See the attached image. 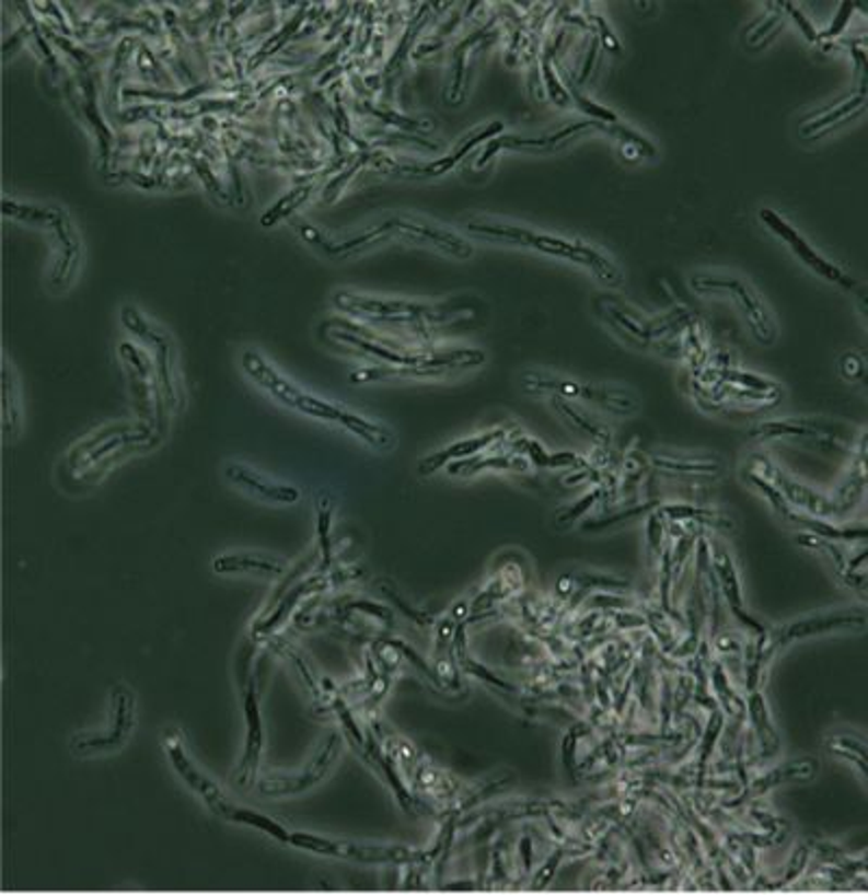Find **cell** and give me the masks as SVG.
Wrapping results in <instances>:
<instances>
[{"mask_svg": "<svg viewBox=\"0 0 868 895\" xmlns=\"http://www.w3.org/2000/svg\"><path fill=\"white\" fill-rule=\"evenodd\" d=\"M832 755H838L843 759H852L858 764L860 775L867 777V751H865V740L858 737V742H854L852 735H836L830 744H828Z\"/></svg>", "mask_w": 868, "mask_h": 895, "instance_id": "cell-24", "label": "cell"}, {"mask_svg": "<svg viewBox=\"0 0 868 895\" xmlns=\"http://www.w3.org/2000/svg\"><path fill=\"white\" fill-rule=\"evenodd\" d=\"M604 499V488L598 484V488H593L591 492H587L576 505H571L567 512H563L558 519H556V525H569V523H574V521H578V519H582L598 501H602Z\"/></svg>", "mask_w": 868, "mask_h": 895, "instance_id": "cell-25", "label": "cell"}, {"mask_svg": "<svg viewBox=\"0 0 868 895\" xmlns=\"http://www.w3.org/2000/svg\"><path fill=\"white\" fill-rule=\"evenodd\" d=\"M333 302L350 315L382 322V324H402V326L443 324V322L454 319V315H459L461 311H465L459 306H426V304H413V302L373 300V298H361L352 293H337Z\"/></svg>", "mask_w": 868, "mask_h": 895, "instance_id": "cell-3", "label": "cell"}, {"mask_svg": "<svg viewBox=\"0 0 868 895\" xmlns=\"http://www.w3.org/2000/svg\"><path fill=\"white\" fill-rule=\"evenodd\" d=\"M289 844L320 852V855H333V857H344V859H355V861H366V863H410L419 861L421 852H413L408 848H378V846H361L352 841H337V839H324L315 835H304L296 833L289 835Z\"/></svg>", "mask_w": 868, "mask_h": 895, "instance_id": "cell-8", "label": "cell"}, {"mask_svg": "<svg viewBox=\"0 0 868 895\" xmlns=\"http://www.w3.org/2000/svg\"><path fill=\"white\" fill-rule=\"evenodd\" d=\"M865 105H867V92L860 90L858 96H852V98L843 101L841 105L830 107V109H825V112H821L814 117H806L799 132H801L803 139H817L821 135H828L838 124H845L854 115L865 112Z\"/></svg>", "mask_w": 868, "mask_h": 895, "instance_id": "cell-18", "label": "cell"}, {"mask_svg": "<svg viewBox=\"0 0 868 895\" xmlns=\"http://www.w3.org/2000/svg\"><path fill=\"white\" fill-rule=\"evenodd\" d=\"M649 466L669 477H693V479H715L724 473V466L713 460H693V457H678L656 453L649 455Z\"/></svg>", "mask_w": 868, "mask_h": 895, "instance_id": "cell-19", "label": "cell"}, {"mask_svg": "<svg viewBox=\"0 0 868 895\" xmlns=\"http://www.w3.org/2000/svg\"><path fill=\"white\" fill-rule=\"evenodd\" d=\"M552 404H554V410L558 412V417H560L571 430L587 434L589 439H593V441H595L598 445H602V448H611L613 434H611V430L604 428L598 419H593L591 415H587L585 410H580L574 402L554 397Z\"/></svg>", "mask_w": 868, "mask_h": 895, "instance_id": "cell-20", "label": "cell"}, {"mask_svg": "<svg viewBox=\"0 0 868 895\" xmlns=\"http://www.w3.org/2000/svg\"><path fill=\"white\" fill-rule=\"evenodd\" d=\"M753 439H801V441H817V443H828L832 448H841V441L845 439V432H836V426L810 421V419H773L764 421L749 432Z\"/></svg>", "mask_w": 868, "mask_h": 895, "instance_id": "cell-11", "label": "cell"}, {"mask_svg": "<svg viewBox=\"0 0 868 895\" xmlns=\"http://www.w3.org/2000/svg\"><path fill=\"white\" fill-rule=\"evenodd\" d=\"M165 748L170 755V762L174 766V770L185 779V783L189 784L202 800L205 804L213 811V813H222V809L229 804V800L222 795V791L218 789V784L211 783L205 775L198 772V768L189 762L185 748L181 746L178 740H165Z\"/></svg>", "mask_w": 868, "mask_h": 895, "instance_id": "cell-12", "label": "cell"}, {"mask_svg": "<svg viewBox=\"0 0 868 895\" xmlns=\"http://www.w3.org/2000/svg\"><path fill=\"white\" fill-rule=\"evenodd\" d=\"M777 7H779V11H786L788 18L795 20V24H797L799 31L806 35L808 42H817V44H819V33L814 31L812 22L806 18V13H803L797 4H792V2H777Z\"/></svg>", "mask_w": 868, "mask_h": 895, "instance_id": "cell-28", "label": "cell"}, {"mask_svg": "<svg viewBox=\"0 0 868 895\" xmlns=\"http://www.w3.org/2000/svg\"><path fill=\"white\" fill-rule=\"evenodd\" d=\"M227 477L242 486L244 490L252 492L258 499L271 501V503H282V505H293L300 501V492L293 486L287 484H274L269 479H265L263 475H258L256 470H252L248 466L242 464H229L227 466Z\"/></svg>", "mask_w": 868, "mask_h": 895, "instance_id": "cell-16", "label": "cell"}, {"mask_svg": "<svg viewBox=\"0 0 868 895\" xmlns=\"http://www.w3.org/2000/svg\"><path fill=\"white\" fill-rule=\"evenodd\" d=\"M244 367H246L250 375L254 377V382L261 384L263 388H267L278 402H282V404H287V406H291V408H296V410H300L304 415H311L315 419L339 423L342 428L350 430L352 434L363 439L373 449L386 451V449L393 448L395 441H393V434L386 428L373 423L370 419H363V417H359V415H355V412H350V410H346V408H342L337 404H331V402H324L320 397H313V395L304 393L302 388H298L296 384H291L289 380L278 375L263 360L261 353L246 351L244 353Z\"/></svg>", "mask_w": 868, "mask_h": 895, "instance_id": "cell-1", "label": "cell"}, {"mask_svg": "<svg viewBox=\"0 0 868 895\" xmlns=\"http://www.w3.org/2000/svg\"><path fill=\"white\" fill-rule=\"evenodd\" d=\"M606 124L593 121V119H582L576 121L571 126H565L556 132L549 135H541V137H519V135H499L496 139L489 141V146L485 148L483 156L478 159V165H485L487 161H491L499 150H525V152H552L563 148L565 143L574 141L576 137H582L589 130H604Z\"/></svg>", "mask_w": 868, "mask_h": 895, "instance_id": "cell-9", "label": "cell"}, {"mask_svg": "<svg viewBox=\"0 0 868 895\" xmlns=\"http://www.w3.org/2000/svg\"><path fill=\"white\" fill-rule=\"evenodd\" d=\"M386 225H389L395 234H402V236H406V239H415V241L430 243V245L443 249L445 254H452V256H459V258L472 256V252H474L472 245H470L465 239H461L459 234H454V232H450V230L437 228V225L413 222V220H389Z\"/></svg>", "mask_w": 868, "mask_h": 895, "instance_id": "cell-13", "label": "cell"}, {"mask_svg": "<svg viewBox=\"0 0 868 895\" xmlns=\"http://www.w3.org/2000/svg\"><path fill=\"white\" fill-rule=\"evenodd\" d=\"M246 707H248L250 724L248 751H246V759L242 764V770H244L246 781H250L254 770H256V764H258L256 759H258V753H261V718H258V711H256V698H254L252 689H250L248 698H246Z\"/></svg>", "mask_w": 868, "mask_h": 895, "instance_id": "cell-22", "label": "cell"}, {"mask_svg": "<svg viewBox=\"0 0 868 895\" xmlns=\"http://www.w3.org/2000/svg\"><path fill=\"white\" fill-rule=\"evenodd\" d=\"M757 218H760V222H762L764 228H768L784 245H788L790 252H792L808 269H812L817 276L825 278V280L832 282V284L843 287L845 291H854V289L858 287L852 276H847L838 265H834L832 260H828L825 256H821L779 213H775L773 209H762V211L757 213Z\"/></svg>", "mask_w": 868, "mask_h": 895, "instance_id": "cell-6", "label": "cell"}, {"mask_svg": "<svg viewBox=\"0 0 868 895\" xmlns=\"http://www.w3.org/2000/svg\"><path fill=\"white\" fill-rule=\"evenodd\" d=\"M508 434H510L508 430H501V428H499V430H491V432H485V434H478V437H472V439L456 441L454 445L441 449V451L432 453L430 457H426V460L419 464V473H421V475H430V473H435V470L448 466L450 462L478 455V453L485 451V449H496V445H499L501 441L508 439Z\"/></svg>", "mask_w": 868, "mask_h": 895, "instance_id": "cell-15", "label": "cell"}, {"mask_svg": "<svg viewBox=\"0 0 868 895\" xmlns=\"http://www.w3.org/2000/svg\"><path fill=\"white\" fill-rule=\"evenodd\" d=\"M218 572H238V570H254L261 574L276 577L282 572L280 561L267 560V558H242V556H231V558H218L213 561Z\"/></svg>", "mask_w": 868, "mask_h": 895, "instance_id": "cell-23", "label": "cell"}, {"mask_svg": "<svg viewBox=\"0 0 868 895\" xmlns=\"http://www.w3.org/2000/svg\"><path fill=\"white\" fill-rule=\"evenodd\" d=\"M335 753H337V735H331V740H328L326 748L322 751V755H320V757L313 762V766H311L306 772H302L298 779H287V781H282V783L274 781V783L261 784V789H263L265 793H269V795L302 791V789H306V787L317 783V781H320V779L326 775V770H328V766H331V762H333Z\"/></svg>", "mask_w": 868, "mask_h": 895, "instance_id": "cell-21", "label": "cell"}, {"mask_svg": "<svg viewBox=\"0 0 868 895\" xmlns=\"http://www.w3.org/2000/svg\"><path fill=\"white\" fill-rule=\"evenodd\" d=\"M501 130H504V124H501V121H494V124L481 128L478 132L467 135V137L459 143V148H456L452 154H445V156H441V159H437V161H432V163H424V165H397V172H400V174H410V176H417V178L441 176V174L450 172L465 154H470L472 148H476V146L483 143V141L496 139V137H499Z\"/></svg>", "mask_w": 868, "mask_h": 895, "instance_id": "cell-14", "label": "cell"}, {"mask_svg": "<svg viewBox=\"0 0 868 895\" xmlns=\"http://www.w3.org/2000/svg\"><path fill=\"white\" fill-rule=\"evenodd\" d=\"M749 468H753L755 473H760L762 477H766L777 490L779 495L786 499V503L801 514L808 516H817V519H828V521H843L841 512L834 503L832 497H825L812 488H808L806 484L795 481L790 475H786L782 470V466H777L768 455L764 453H755L749 460Z\"/></svg>", "mask_w": 868, "mask_h": 895, "instance_id": "cell-5", "label": "cell"}, {"mask_svg": "<svg viewBox=\"0 0 868 895\" xmlns=\"http://www.w3.org/2000/svg\"><path fill=\"white\" fill-rule=\"evenodd\" d=\"M311 194V187H300L293 189L291 194H287L265 218H263V225H274L278 220H282L285 216H289L293 211V207H298L300 202L306 200V196Z\"/></svg>", "mask_w": 868, "mask_h": 895, "instance_id": "cell-26", "label": "cell"}, {"mask_svg": "<svg viewBox=\"0 0 868 895\" xmlns=\"http://www.w3.org/2000/svg\"><path fill=\"white\" fill-rule=\"evenodd\" d=\"M841 371L847 380H860L865 377V358L858 353H847L841 362Z\"/></svg>", "mask_w": 868, "mask_h": 895, "instance_id": "cell-29", "label": "cell"}, {"mask_svg": "<svg viewBox=\"0 0 868 895\" xmlns=\"http://www.w3.org/2000/svg\"><path fill=\"white\" fill-rule=\"evenodd\" d=\"M867 627V614L863 609H843V612H828L817 616H806L792 620L784 627L766 629L768 642L775 651L806 638L832 634V631H863Z\"/></svg>", "mask_w": 868, "mask_h": 895, "instance_id": "cell-7", "label": "cell"}, {"mask_svg": "<svg viewBox=\"0 0 868 895\" xmlns=\"http://www.w3.org/2000/svg\"><path fill=\"white\" fill-rule=\"evenodd\" d=\"M708 547H710V568H715L713 572H715V579H717L715 583L721 590V594H724L728 607L732 609L737 623H741L747 631L760 636L766 627L744 612L741 579H739L737 566H734V560H732L728 547L724 543H719V541L710 543Z\"/></svg>", "mask_w": 868, "mask_h": 895, "instance_id": "cell-10", "label": "cell"}, {"mask_svg": "<svg viewBox=\"0 0 868 895\" xmlns=\"http://www.w3.org/2000/svg\"><path fill=\"white\" fill-rule=\"evenodd\" d=\"M658 512L662 514V519L667 523H678L682 527L695 525V527H713L719 532H732L734 530V521L732 516L713 510V508H704V505H693V503H671V505H662L658 508Z\"/></svg>", "mask_w": 868, "mask_h": 895, "instance_id": "cell-17", "label": "cell"}, {"mask_svg": "<svg viewBox=\"0 0 868 895\" xmlns=\"http://www.w3.org/2000/svg\"><path fill=\"white\" fill-rule=\"evenodd\" d=\"M467 230L481 236H491V239H499V241H508L521 247H530L536 249L541 254L547 256H556V258H565L569 263H576L589 271H593V276L609 284V287H620L621 284V269L604 254L600 252L595 245L580 241V239H565V236H556L549 232H536L532 228H521L514 224H496V222H472L467 224Z\"/></svg>", "mask_w": 868, "mask_h": 895, "instance_id": "cell-2", "label": "cell"}, {"mask_svg": "<svg viewBox=\"0 0 868 895\" xmlns=\"http://www.w3.org/2000/svg\"><path fill=\"white\" fill-rule=\"evenodd\" d=\"M691 287L699 295H708V293L730 295L737 302V306L743 311V315L747 317L749 326H751V335L755 336V340L762 342V345H771L775 340L777 328H775V322H773L771 313L766 311V306L757 298V293L739 276L697 274V276L691 278Z\"/></svg>", "mask_w": 868, "mask_h": 895, "instance_id": "cell-4", "label": "cell"}, {"mask_svg": "<svg viewBox=\"0 0 868 895\" xmlns=\"http://www.w3.org/2000/svg\"><path fill=\"white\" fill-rule=\"evenodd\" d=\"M856 7L858 4H852V2H843L841 7H838V13L834 15V22L830 24V28L828 31H823V33H819V42H823V39H836L845 28H847V24H849V20H852V15H854V11H856Z\"/></svg>", "mask_w": 868, "mask_h": 895, "instance_id": "cell-27", "label": "cell"}]
</instances>
